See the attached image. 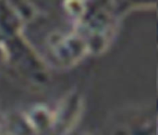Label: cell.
I'll return each instance as SVG.
<instances>
[{
    "mask_svg": "<svg viewBox=\"0 0 158 135\" xmlns=\"http://www.w3.org/2000/svg\"><path fill=\"white\" fill-rule=\"evenodd\" d=\"M119 19L110 10L99 8L87 14L81 24L76 26L87 41L90 54L99 56L107 51L113 43Z\"/></svg>",
    "mask_w": 158,
    "mask_h": 135,
    "instance_id": "obj_1",
    "label": "cell"
},
{
    "mask_svg": "<svg viewBox=\"0 0 158 135\" xmlns=\"http://www.w3.org/2000/svg\"><path fill=\"white\" fill-rule=\"evenodd\" d=\"M49 49L54 59L63 68L74 67L90 54L87 41L79 32L52 36Z\"/></svg>",
    "mask_w": 158,
    "mask_h": 135,
    "instance_id": "obj_2",
    "label": "cell"
},
{
    "mask_svg": "<svg viewBox=\"0 0 158 135\" xmlns=\"http://www.w3.org/2000/svg\"><path fill=\"white\" fill-rule=\"evenodd\" d=\"M84 110V101L76 92L69 94L62 101L57 111L53 114V126L60 135H69L80 121Z\"/></svg>",
    "mask_w": 158,
    "mask_h": 135,
    "instance_id": "obj_3",
    "label": "cell"
},
{
    "mask_svg": "<svg viewBox=\"0 0 158 135\" xmlns=\"http://www.w3.org/2000/svg\"><path fill=\"white\" fill-rule=\"evenodd\" d=\"M114 135H156V125L150 118H134L129 123L118 127Z\"/></svg>",
    "mask_w": 158,
    "mask_h": 135,
    "instance_id": "obj_4",
    "label": "cell"
},
{
    "mask_svg": "<svg viewBox=\"0 0 158 135\" xmlns=\"http://www.w3.org/2000/svg\"><path fill=\"white\" fill-rule=\"evenodd\" d=\"M65 7L69 15L74 19L76 26L81 24L88 14L87 6L83 1H66Z\"/></svg>",
    "mask_w": 158,
    "mask_h": 135,
    "instance_id": "obj_5",
    "label": "cell"
},
{
    "mask_svg": "<svg viewBox=\"0 0 158 135\" xmlns=\"http://www.w3.org/2000/svg\"><path fill=\"white\" fill-rule=\"evenodd\" d=\"M69 135H93L92 133H86V132H81V133H71Z\"/></svg>",
    "mask_w": 158,
    "mask_h": 135,
    "instance_id": "obj_6",
    "label": "cell"
},
{
    "mask_svg": "<svg viewBox=\"0 0 158 135\" xmlns=\"http://www.w3.org/2000/svg\"><path fill=\"white\" fill-rule=\"evenodd\" d=\"M156 135H158V115L156 120Z\"/></svg>",
    "mask_w": 158,
    "mask_h": 135,
    "instance_id": "obj_7",
    "label": "cell"
},
{
    "mask_svg": "<svg viewBox=\"0 0 158 135\" xmlns=\"http://www.w3.org/2000/svg\"><path fill=\"white\" fill-rule=\"evenodd\" d=\"M156 44L158 46V19H157V34H156Z\"/></svg>",
    "mask_w": 158,
    "mask_h": 135,
    "instance_id": "obj_8",
    "label": "cell"
},
{
    "mask_svg": "<svg viewBox=\"0 0 158 135\" xmlns=\"http://www.w3.org/2000/svg\"><path fill=\"white\" fill-rule=\"evenodd\" d=\"M2 133V124H1V122H0V135Z\"/></svg>",
    "mask_w": 158,
    "mask_h": 135,
    "instance_id": "obj_9",
    "label": "cell"
}]
</instances>
